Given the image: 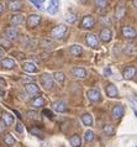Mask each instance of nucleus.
<instances>
[{
    "label": "nucleus",
    "mask_w": 137,
    "mask_h": 147,
    "mask_svg": "<svg viewBox=\"0 0 137 147\" xmlns=\"http://www.w3.org/2000/svg\"><path fill=\"white\" fill-rule=\"evenodd\" d=\"M40 83H41L45 90H52L54 88V80L52 78V76L48 74V73H43L40 77Z\"/></svg>",
    "instance_id": "f257e3e1"
},
{
    "label": "nucleus",
    "mask_w": 137,
    "mask_h": 147,
    "mask_svg": "<svg viewBox=\"0 0 137 147\" xmlns=\"http://www.w3.org/2000/svg\"><path fill=\"white\" fill-rule=\"evenodd\" d=\"M67 26L66 25H63V24H61V25H58V26H56L53 30H52L51 32V35H52V37L56 38V40H59V38H62L64 35H66V32H67Z\"/></svg>",
    "instance_id": "f03ea898"
},
{
    "label": "nucleus",
    "mask_w": 137,
    "mask_h": 147,
    "mask_svg": "<svg viewBox=\"0 0 137 147\" xmlns=\"http://www.w3.org/2000/svg\"><path fill=\"white\" fill-rule=\"evenodd\" d=\"M85 42H87L88 46L91 47V48H94V50L99 48V46H100L99 40H98V37H96L94 34H87L85 35Z\"/></svg>",
    "instance_id": "7ed1b4c3"
},
{
    "label": "nucleus",
    "mask_w": 137,
    "mask_h": 147,
    "mask_svg": "<svg viewBox=\"0 0 137 147\" xmlns=\"http://www.w3.org/2000/svg\"><path fill=\"white\" fill-rule=\"evenodd\" d=\"M87 96L91 103H99V101H101V94H100L98 89H89L87 92Z\"/></svg>",
    "instance_id": "20e7f679"
},
{
    "label": "nucleus",
    "mask_w": 137,
    "mask_h": 147,
    "mask_svg": "<svg viewBox=\"0 0 137 147\" xmlns=\"http://www.w3.org/2000/svg\"><path fill=\"white\" fill-rule=\"evenodd\" d=\"M71 73H72V76H73V78H75V79H84V78H87V76H88V72L82 67L72 68Z\"/></svg>",
    "instance_id": "39448f33"
},
{
    "label": "nucleus",
    "mask_w": 137,
    "mask_h": 147,
    "mask_svg": "<svg viewBox=\"0 0 137 147\" xmlns=\"http://www.w3.org/2000/svg\"><path fill=\"white\" fill-rule=\"evenodd\" d=\"M95 25V20L93 18L91 15H87L84 16L83 20H82V24H80V27L82 28H87V30H89V28H93Z\"/></svg>",
    "instance_id": "423d86ee"
},
{
    "label": "nucleus",
    "mask_w": 137,
    "mask_h": 147,
    "mask_svg": "<svg viewBox=\"0 0 137 147\" xmlns=\"http://www.w3.org/2000/svg\"><path fill=\"white\" fill-rule=\"evenodd\" d=\"M41 20H42V18L38 14H31L29 18H27L26 24L29 27H36V26H38V24L41 22Z\"/></svg>",
    "instance_id": "0eeeda50"
},
{
    "label": "nucleus",
    "mask_w": 137,
    "mask_h": 147,
    "mask_svg": "<svg viewBox=\"0 0 137 147\" xmlns=\"http://www.w3.org/2000/svg\"><path fill=\"white\" fill-rule=\"evenodd\" d=\"M125 15H126V6H125L124 3H120L115 9V19L118 21H121Z\"/></svg>",
    "instance_id": "6e6552de"
},
{
    "label": "nucleus",
    "mask_w": 137,
    "mask_h": 147,
    "mask_svg": "<svg viewBox=\"0 0 137 147\" xmlns=\"http://www.w3.org/2000/svg\"><path fill=\"white\" fill-rule=\"evenodd\" d=\"M124 114H125V109L121 104L114 107V109H112V111H111V115H112V119L114 120H120L124 116Z\"/></svg>",
    "instance_id": "1a4fd4ad"
},
{
    "label": "nucleus",
    "mask_w": 137,
    "mask_h": 147,
    "mask_svg": "<svg viewBox=\"0 0 137 147\" xmlns=\"http://www.w3.org/2000/svg\"><path fill=\"white\" fill-rule=\"evenodd\" d=\"M17 36H19V31L15 26L7 27L5 30V38H7L9 41H15L17 38Z\"/></svg>",
    "instance_id": "9d476101"
},
{
    "label": "nucleus",
    "mask_w": 137,
    "mask_h": 147,
    "mask_svg": "<svg viewBox=\"0 0 137 147\" xmlns=\"http://www.w3.org/2000/svg\"><path fill=\"white\" fill-rule=\"evenodd\" d=\"M99 37H100V40H101L103 42H105V43L110 42L111 38H112V31L110 30V28H107V27L103 28V30L100 31V34H99Z\"/></svg>",
    "instance_id": "9b49d317"
},
{
    "label": "nucleus",
    "mask_w": 137,
    "mask_h": 147,
    "mask_svg": "<svg viewBox=\"0 0 137 147\" xmlns=\"http://www.w3.org/2000/svg\"><path fill=\"white\" fill-rule=\"evenodd\" d=\"M105 93L109 98H118L119 96V90L112 83H107L105 87Z\"/></svg>",
    "instance_id": "f8f14e48"
},
{
    "label": "nucleus",
    "mask_w": 137,
    "mask_h": 147,
    "mask_svg": "<svg viewBox=\"0 0 137 147\" xmlns=\"http://www.w3.org/2000/svg\"><path fill=\"white\" fill-rule=\"evenodd\" d=\"M25 89L30 95H37V94H40V87L37 84H35L34 82H32V83H26Z\"/></svg>",
    "instance_id": "ddd939ff"
},
{
    "label": "nucleus",
    "mask_w": 137,
    "mask_h": 147,
    "mask_svg": "<svg viewBox=\"0 0 137 147\" xmlns=\"http://www.w3.org/2000/svg\"><path fill=\"white\" fill-rule=\"evenodd\" d=\"M122 36H125L126 38H135L137 36V32L134 27L131 26H125L122 28Z\"/></svg>",
    "instance_id": "4468645a"
},
{
    "label": "nucleus",
    "mask_w": 137,
    "mask_h": 147,
    "mask_svg": "<svg viewBox=\"0 0 137 147\" xmlns=\"http://www.w3.org/2000/svg\"><path fill=\"white\" fill-rule=\"evenodd\" d=\"M137 73V69L134 66H130V67H126L124 69V78L125 79H134V77L136 76Z\"/></svg>",
    "instance_id": "2eb2a0df"
},
{
    "label": "nucleus",
    "mask_w": 137,
    "mask_h": 147,
    "mask_svg": "<svg viewBox=\"0 0 137 147\" xmlns=\"http://www.w3.org/2000/svg\"><path fill=\"white\" fill-rule=\"evenodd\" d=\"M22 69L26 73H37L38 68L34 62H24L22 63Z\"/></svg>",
    "instance_id": "dca6fc26"
},
{
    "label": "nucleus",
    "mask_w": 137,
    "mask_h": 147,
    "mask_svg": "<svg viewBox=\"0 0 137 147\" xmlns=\"http://www.w3.org/2000/svg\"><path fill=\"white\" fill-rule=\"evenodd\" d=\"M58 9H59V0H51L50 5H48V7H47L48 14L56 15L58 13Z\"/></svg>",
    "instance_id": "f3484780"
},
{
    "label": "nucleus",
    "mask_w": 137,
    "mask_h": 147,
    "mask_svg": "<svg viewBox=\"0 0 137 147\" xmlns=\"http://www.w3.org/2000/svg\"><path fill=\"white\" fill-rule=\"evenodd\" d=\"M69 53L73 57H80L83 55V47L79 46V45H73V46L69 47Z\"/></svg>",
    "instance_id": "a211bd4d"
},
{
    "label": "nucleus",
    "mask_w": 137,
    "mask_h": 147,
    "mask_svg": "<svg viewBox=\"0 0 137 147\" xmlns=\"http://www.w3.org/2000/svg\"><path fill=\"white\" fill-rule=\"evenodd\" d=\"M1 67L5 69H14L16 67V63L13 58H4L1 61Z\"/></svg>",
    "instance_id": "6ab92c4d"
},
{
    "label": "nucleus",
    "mask_w": 137,
    "mask_h": 147,
    "mask_svg": "<svg viewBox=\"0 0 137 147\" xmlns=\"http://www.w3.org/2000/svg\"><path fill=\"white\" fill-rule=\"evenodd\" d=\"M30 105L31 107H34V108H36V109L42 108L43 105H45V99H43L42 96H36L30 101Z\"/></svg>",
    "instance_id": "aec40b11"
},
{
    "label": "nucleus",
    "mask_w": 137,
    "mask_h": 147,
    "mask_svg": "<svg viewBox=\"0 0 137 147\" xmlns=\"http://www.w3.org/2000/svg\"><path fill=\"white\" fill-rule=\"evenodd\" d=\"M9 9L11 11H14V13L20 11L22 9V3L19 1V0H11V1H9Z\"/></svg>",
    "instance_id": "412c9836"
},
{
    "label": "nucleus",
    "mask_w": 137,
    "mask_h": 147,
    "mask_svg": "<svg viewBox=\"0 0 137 147\" xmlns=\"http://www.w3.org/2000/svg\"><path fill=\"white\" fill-rule=\"evenodd\" d=\"M80 120H82L83 125L88 126V127H90V126H93V116L90 115L89 113H84L82 116H80Z\"/></svg>",
    "instance_id": "4be33fe9"
},
{
    "label": "nucleus",
    "mask_w": 137,
    "mask_h": 147,
    "mask_svg": "<svg viewBox=\"0 0 137 147\" xmlns=\"http://www.w3.org/2000/svg\"><path fill=\"white\" fill-rule=\"evenodd\" d=\"M1 120L5 122V125H6V126H11V125L14 124V116L11 115L10 113H3Z\"/></svg>",
    "instance_id": "5701e85b"
},
{
    "label": "nucleus",
    "mask_w": 137,
    "mask_h": 147,
    "mask_svg": "<svg viewBox=\"0 0 137 147\" xmlns=\"http://www.w3.org/2000/svg\"><path fill=\"white\" fill-rule=\"evenodd\" d=\"M53 109L57 113H66L67 111V105L63 101H54L53 103Z\"/></svg>",
    "instance_id": "b1692460"
},
{
    "label": "nucleus",
    "mask_w": 137,
    "mask_h": 147,
    "mask_svg": "<svg viewBox=\"0 0 137 147\" xmlns=\"http://www.w3.org/2000/svg\"><path fill=\"white\" fill-rule=\"evenodd\" d=\"M10 22H11V25H14V26L21 25V24L24 22V16L21 14H16L10 19Z\"/></svg>",
    "instance_id": "393cba45"
},
{
    "label": "nucleus",
    "mask_w": 137,
    "mask_h": 147,
    "mask_svg": "<svg viewBox=\"0 0 137 147\" xmlns=\"http://www.w3.org/2000/svg\"><path fill=\"white\" fill-rule=\"evenodd\" d=\"M103 134L105 135V136H114V135H115V127L111 124H107V125L104 126Z\"/></svg>",
    "instance_id": "a878e982"
},
{
    "label": "nucleus",
    "mask_w": 137,
    "mask_h": 147,
    "mask_svg": "<svg viewBox=\"0 0 137 147\" xmlns=\"http://www.w3.org/2000/svg\"><path fill=\"white\" fill-rule=\"evenodd\" d=\"M4 144L6 146H15L16 145V140L14 138V136L11 134H6L4 136Z\"/></svg>",
    "instance_id": "bb28decb"
},
{
    "label": "nucleus",
    "mask_w": 137,
    "mask_h": 147,
    "mask_svg": "<svg viewBox=\"0 0 137 147\" xmlns=\"http://www.w3.org/2000/svg\"><path fill=\"white\" fill-rule=\"evenodd\" d=\"M69 144L73 147H80V145H82V140H80V137L78 136V135H73V136L69 138Z\"/></svg>",
    "instance_id": "cd10ccee"
},
{
    "label": "nucleus",
    "mask_w": 137,
    "mask_h": 147,
    "mask_svg": "<svg viewBox=\"0 0 137 147\" xmlns=\"http://www.w3.org/2000/svg\"><path fill=\"white\" fill-rule=\"evenodd\" d=\"M94 138H95L94 132H93L91 130H87L85 134H84V141H85L87 144H90V142L94 141Z\"/></svg>",
    "instance_id": "c85d7f7f"
},
{
    "label": "nucleus",
    "mask_w": 137,
    "mask_h": 147,
    "mask_svg": "<svg viewBox=\"0 0 137 147\" xmlns=\"http://www.w3.org/2000/svg\"><path fill=\"white\" fill-rule=\"evenodd\" d=\"M53 79L57 82V83L59 84H62L64 80H66V74H64L63 72H56L54 74H53Z\"/></svg>",
    "instance_id": "c756f323"
},
{
    "label": "nucleus",
    "mask_w": 137,
    "mask_h": 147,
    "mask_svg": "<svg viewBox=\"0 0 137 147\" xmlns=\"http://www.w3.org/2000/svg\"><path fill=\"white\" fill-rule=\"evenodd\" d=\"M64 20H66L68 24H74L77 21V15L74 13H67L66 16H64Z\"/></svg>",
    "instance_id": "7c9ffc66"
},
{
    "label": "nucleus",
    "mask_w": 137,
    "mask_h": 147,
    "mask_svg": "<svg viewBox=\"0 0 137 147\" xmlns=\"http://www.w3.org/2000/svg\"><path fill=\"white\" fill-rule=\"evenodd\" d=\"M124 52H125V53H127V55H134L136 52L135 45H127V46L124 48Z\"/></svg>",
    "instance_id": "2f4dec72"
},
{
    "label": "nucleus",
    "mask_w": 137,
    "mask_h": 147,
    "mask_svg": "<svg viewBox=\"0 0 137 147\" xmlns=\"http://www.w3.org/2000/svg\"><path fill=\"white\" fill-rule=\"evenodd\" d=\"M95 5L99 7V9H105L107 6V0H94Z\"/></svg>",
    "instance_id": "473e14b6"
},
{
    "label": "nucleus",
    "mask_w": 137,
    "mask_h": 147,
    "mask_svg": "<svg viewBox=\"0 0 137 147\" xmlns=\"http://www.w3.org/2000/svg\"><path fill=\"white\" fill-rule=\"evenodd\" d=\"M30 132L32 134V135H35V136H37V137H42V130L41 129H38V127H36V126H35V127H31L30 129Z\"/></svg>",
    "instance_id": "72a5a7b5"
},
{
    "label": "nucleus",
    "mask_w": 137,
    "mask_h": 147,
    "mask_svg": "<svg viewBox=\"0 0 137 147\" xmlns=\"http://www.w3.org/2000/svg\"><path fill=\"white\" fill-rule=\"evenodd\" d=\"M0 46L4 48H10L11 47V41H9L7 38H0Z\"/></svg>",
    "instance_id": "f704fd0d"
},
{
    "label": "nucleus",
    "mask_w": 137,
    "mask_h": 147,
    "mask_svg": "<svg viewBox=\"0 0 137 147\" xmlns=\"http://www.w3.org/2000/svg\"><path fill=\"white\" fill-rule=\"evenodd\" d=\"M42 115L46 116V117H48V119H53V117H54L53 113H52L50 109H43V110H42Z\"/></svg>",
    "instance_id": "c9c22d12"
},
{
    "label": "nucleus",
    "mask_w": 137,
    "mask_h": 147,
    "mask_svg": "<svg viewBox=\"0 0 137 147\" xmlns=\"http://www.w3.org/2000/svg\"><path fill=\"white\" fill-rule=\"evenodd\" d=\"M15 130H16V132H19V134H24V125L21 122H17V124L15 125Z\"/></svg>",
    "instance_id": "e433bc0d"
},
{
    "label": "nucleus",
    "mask_w": 137,
    "mask_h": 147,
    "mask_svg": "<svg viewBox=\"0 0 137 147\" xmlns=\"http://www.w3.org/2000/svg\"><path fill=\"white\" fill-rule=\"evenodd\" d=\"M36 117H37V114L35 111H27V119L29 120H34Z\"/></svg>",
    "instance_id": "4c0bfd02"
},
{
    "label": "nucleus",
    "mask_w": 137,
    "mask_h": 147,
    "mask_svg": "<svg viewBox=\"0 0 137 147\" xmlns=\"http://www.w3.org/2000/svg\"><path fill=\"white\" fill-rule=\"evenodd\" d=\"M103 73H104V76H105V77H110V76H112V72H111V68H110V67L104 68Z\"/></svg>",
    "instance_id": "58836bf2"
},
{
    "label": "nucleus",
    "mask_w": 137,
    "mask_h": 147,
    "mask_svg": "<svg viewBox=\"0 0 137 147\" xmlns=\"http://www.w3.org/2000/svg\"><path fill=\"white\" fill-rule=\"evenodd\" d=\"M29 1H30L31 4H34V5L37 7V9H40V10L42 9V5H41V3H40L38 0H29Z\"/></svg>",
    "instance_id": "ea45409f"
},
{
    "label": "nucleus",
    "mask_w": 137,
    "mask_h": 147,
    "mask_svg": "<svg viewBox=\"0 0 137 147\" xmlns=\"http://www.w3.org/2000/svg\"><path fill=\"white\" fill-rule=\"evenodd\" d=\"M6 127L7 126L5 125V122H4L3 120H0V132H4L6 130Z\"/></svg>",
    "instance_id": "a19ab883"
},
{
    "label": "nucleus",
    "mask_w": 137,
    "mask_h": 147,
    "mask_svg": "<svg viewBox=\"0 0 137 147\" xmlns=\"http://www.w3.org/2000/svg\"><path fill=\"white\" fill-rule=\"evenodd\" d=\"M41 43H42L43 47H51L52 46V42H51V41H47V40H43Z\"/></svg>",
    "instance_id": "79ce46f5"
},
{
    "label": "nucleus",
    "mask_w": 137,
    "mask_h": 147,
    "mask_svg": "<svg viewBox=\"0 0 137 147\" xmlns=\"http://www.w3.org/2000/svg\"><path fill=\"white\" fill-rule=\"evenodd\" d=\"M5 85H6V82L0 78V87H5Z\"/></svg>",
    "instance_id": "37998d69"
},
{
    "label": "nucleus",
    "mask_w": 137,
    "mask_h": 147,
    "mask_svg": "<svg viewBox=\"0 0 137 147\" xmlns=\"http://www.w3.org/2000/svg\"><path fill=\"white\" fill-rule=\"evenodd\" d=\"M3 11H4V6H3V4H0V16H1Z\"/></svg>",
    "instance_id": "c03bdc74"
},
{
    "label": "nucleus",
    "mask_w": 137,
    "mask_h": 147,
    "mask_svg": "<svg viewBox=\"0 0 137 147\" xmlns=\"http://www.w3.org/2000/svg\"><path fill=\"white\" fill-rule=\"evenodd\" d=\"M14 113H15V115H16V116H17V117H19V119H21V115H20V113H19V111H16V110H15V111H14Z\"/></svg>",
    "instance_id": "a18cd8bd"
},
{
    "label": "nucleus",
    "mask_w": 137,
    "mask_h": 147,
    "mask_svg": "<svg viewBox=\"0 0 137 147\" xmlns=\"http://www.w3.org/2000/svg\"><path fill=\"white\" fill-rule=\"evenodd\" d=\"M132 4H134V6L137 9V0H132Z\"/></svg>",
    "instance_id": "49530a36"
},
{
    "label": "nucleus",
    "mask_w": 137,
    "mask_h": 147,
    "mask_svg": "<svg viewBox=\"0 0 137 147\" xmlns=\"http://www.w3.org/2000/svg\"><path fill=\"white\" fill-rule=\"evenodd\" d=\"M4 56V51L1 50V48H0V58H1V57Z\"/></svg>",
    "instance_id": "de8ad7c7"
},
{
    "label": "nucleus",
    "mask_w": 137,
    "mask_h": 147,
    "mask_svg": "<svg viewBox=\"0 0 137 147\" xmlns=\"http://www.w3.org/2000/svg\"><path fill=\"white\" fill-rule=\"evenodd\" d=\"M79 1H80V3H83V4H85V3L88 1V0H79Z\"/></svg>",
    "instance_id": "09e8293b"
},
{
    "label": "nucleus",
    "mask_w": 137,
    "mask_h": 147,
    "mask_svg": "<svg viewBox=\"0 0 137 147\" xmlns=\"http://www.w3.org/2000/svg\"><path fill=\"white\" fill-rule=\"evenodd\" d=\"M134 113H135V115H136V117H137V110L134 108Z\"/></svg>",
    "instance_id": "8fccbe9b"
},
{
    "label": "nucleus",
    "mask_w": 137,
    "mask_h": 147,
    "mask_svg": "<svg viewBox=\"0 0 137 147\" xmlns=\"http://www.w3.org/2000/svg\"><path fill=\"white\" fill-rule=\"evenodd\" d=\"M38 1H40V3H43V1H46V0H38Z\"/></svg>",
    "instance_id": "3c124183"
},
{
    "label": "nucleus",
    "mask_w": 137,
    "mask_h": 147,
    "mask_svg": "<svg viewBox=\"0 0 137 147\" xmlns=\"http://www.w3.org/2000/svg\"><path fill=\"white\" fill-rule=\"evenodd\" d=\"M10 1H11V0H10Z\"/></svg>",
    "instance_id": "603ef678"
},
{
    "label": "nucleus",
    "mask_w": 137,
    "mask_h": 147,
    "mask_svg": "<svg viewBox=\"0 0 137 147\" xmlns=\"http://www.w3.org/2000/svg\"><path fill=\"white\" fill-rule=\"evenodd\" d=\"M136 147H137V146H136Z\"/></svg>",
    "instance_id": "864d4df0"
}]
</instances>
